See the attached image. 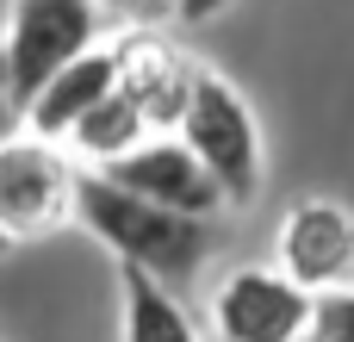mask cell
<instances>
[{"label": "cell", "instance_id": "obj_1", "mask_svg": "<svg viewBox=\"0 0 354 342\" xmlns=\"http://www.w3.org/2000/svg\"><path fill=\"white\" fill-rule=\"evenodd\" d=\"M75 224H87L118 268H137L149 280H162L168 293L193 287L199 268L212 262V218H187V212H168V206H149L137 193H124L118 181H106L100 168H81V187H75Z\"/></svg>", "mask_w": 354, "mask_h": 342}, {"label": "cell", "instance_id": "obj_2", "mask_svg": "<svg viewBox=\"0 0 354 342\" xmlns=\"http://www.w3.org/2000/svg\"><path fill=\"white\" fill-rule=\"evenodd\" d=\"M174 137L199 156V168L218 181L224 206H249L261 193V174H268V143H261V125H255V106L212 69H193V87H187V106L174 118Z\"/></svg>", "mask_w": 354, "mask_h": 342}, {"label": "cell", "instance_id": "obj_3", "mask_svg": "<svg viewBox=\"0 0 354 342\" xmlns=\"http://www.w3.org/2000/svg\"><path fill=\"white\" fill-rule=\"evenodd\" d=\"M75 187H81V168L68 162L62 143L31 131L6 137L0 143V243L12 249L75 224Z\"/></svg>", "mask_w": 354, "mask_h": 342}, {"label": "cell", "instance_id": "obj_4", "mask_svg": "<svg viewBox=\"0 0 354 342\" xmlns=\"http://www.w3.org/2000/svg\"><path fill=\"white\" fill-rule=\"evenodd\" d=\"M100 44V6L93 0H6L0 12V56L12 69L19 100H31L62 62Z\"/></svg>", "mask_w": 354, "mask_h": 342}, {"label": "cell", "instance_id": "obj_5", "mask_svg": "<svg viewBox=\"0 0 354 342\" xmlns=\"http://www.w3.org/2000/svg\"><path fill=\"white\" fill-rule=\"evenodd\" d=\"M317 293L280 268H230L212 293V330L224 342H311Z\"/></svg>", "mask_w": 354, "mask_h": 342}, {"label": "cell", "instance_id": "obj_6", "mask_svg": "<svg viewBox=\"0 0 354 342\" xmlns=\"http://www.w3.org/2000/svg\"><path fill=\"white\" fill-rule=\"evenodd\" d=\"M100 174H106V181H118L124 193L149 199V206L187 212V218H218V212H224L218 181L199 168V156H193L174 131H149L137 150H124V156H118V162H106Z\"/></svg>", "mask_w": 354, "mask_h": 342}, {"label": "cell", "instance_id": "obj_7", "mask_svg": "<svg viewBox=\"0 0 354 342\" xmlns=\"http://www.w3.org/2000/svg\"><path fill=\"white\" fill-rule=\"evenodd\" d=\"M280 274H292L305 293L354 287V212L342 199H299L280 218Z\"/></svg>", "mask_w": 354, "mask_h": 342}, {"label": "cell", "instance_id": "obj_8", "mask_svg": "<svg viewBox=\"0 0 354 342\" xmlns=\"http://www.w3.org/2000/svg\"><path fill=\"white\" fill-rule=\"evenodd\" d=\"M118 87V44H93L81 50L75 62H62L31 100H25V131L31 137H50V143H68V131Z\"/></svg>", "mask_w": 354, "mask_h": 342}, {"label": "cell", "instance_id": "obj_9", "mask_svg": "<svg viewBox=\"0 0 354 342\" xmlns=\"http://www.w3.org/2000/svg\"><path fill=\"white\" fill-rule=\"evenodd\" d=\"M118 342H199V324L187 318L180 293L137 268H118Z\"/></svg>", "mask_w": 354, "mask_h": 342}, {"label": "cell", "instance_id": "obj_10", "mask_svg": "<svg viewBox=\"0 0 354 342\" xmlns=\"http://www.w3.org/2000/svg\"><path fill=\"white\" fill-rule=\"evenodd\" d=\"M149 131H156V125L143 118V106H137L124 87H112V93H106V100H100L75 131H68V150H75V156H87L93 168H106V162H118L124 150H137Z\"/></svg>", "mask_w": 354, "mask_h": 342}, {"label": "cell", "instance_id": "obj_11", "mask_svg": "<svg viewBox=\"0 0 354 342\" xmlns=\"http://www.w3.org/2000/svg\"><path fill=\"white\" fill-rule=\"evenodd\" d=\"M311 342H354V287L317 293V312H311Z\"/></svg>", "mask_w": 354, "mask_h": 342}, {"label": "cell", "instance_id": "obj_12", "mask_svg": "<svg viewBox=\"0 0 354 342\" xmlns=\"http://www.w3.org/2000/svg\"><path fill=\"white\" fill-rule=\"evenodd\" d=\"M19 131H25V100H19L12 69H6V56H0V143H6V137H19Z\"/></svg>", "mask_w": 354, "mask_h": 342}, {"label": "cell", "instance_id": "obj_13", "mask_svg": "<svg viewBox=\"0 0 354 342\" xmlns=\"http://www.w3.org/2000/svg\"><path fill=\"white\" fill-rule=\"evenodd\" d=\"M0 249H6V243H0Z\"/></svg>", "mask_w": 354, "mask_h": 342}, {"label": "cell", "instance_id": "obj_14", "mask_svg": "<svg viewBox=\"0 0 354 342\" xmlns=\"http://www.w3.org/2000/svg\"><path fill=\"white\" fill-rule=\"evenodd\" d=\"M0 12H6V6H0Z\"/></svg>", "mask_w": 354, "mask_h": 342}]
</instances>
